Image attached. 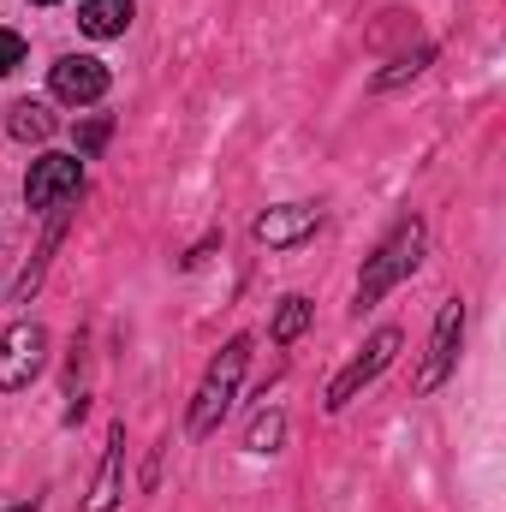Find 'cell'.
Here are the masks:
<instances>
[{
    "label": "cell",
    "mask_w": 506,
    "mask_h": 512,
    "mask_svg": "<svg viewBox=\"0 0 506 512\" xmlns=\"http://www.w3.org/2000/svg\"><path fill=\"white\" fill-rule=\"evenodd\" d=\"M245 364H251V340L239 334V340H227V346H221V358L209 364V376H203V387H197V399H191V435H197V441L221 429L227 405L239 399V382H245Z\"/></svg>",
    "instance_id": "6da1fadb"
},
{
    "label": "cell",
    "mask_w": 506,
    "mask_h": 512,
    "mask_svg": "<svg viewBox=\"0 0 506 512\" xmlns=\"http://www.w3.org/2000/svg\"><path fill=\"white\" fill-rule=\"evenodd\" d=\"M417 256H423V221H405V227H399V233H393V239H387V245L370 256V262H364V280H358V304L370 310L376 298H387V292H393V286H399V280L417 268Z\"/></svg>",
    "instance_id": "7a4b0ae2"
},
{
    "label": "cell",
    "mask_w": 506,
    "mask_h": 512,
    "mask_svg": "<svg viewBox=\"0 0 506 512\" xmlns=\"http://www.w3.org/2000/svg\"><path fill=\"white\" fill-rule=\"evenodd\" d=\"M84 191V161L78 155H42V161H30V173H24V203H30V215H54L66 197H78Z\"/></svg>",
    "instance_id": "3957f363"
},
{
    "label": "cell",
    "mask_w": 506,
    "mask_h": 512,
    "mask_svg": "<svg viewBox=\"0 0 506 512\" xmlns=\"http://www.w3.org/2000/svg\"><path fill=\"white\" fill-rule=\"evenodd\" d=\"M42 364H48V328L42 322H12L6 340H0V387L6 393L30 387L42 376Z\"/></svg>",
    "instance_id": "277c9868"
},
{
    "label": "cell",
    "mask_w": 506,
    "mask_h": 512,
    "mask_svg": "<svg viewBox=\"0 0 506 512\" xmlns=\"http://www.w3.org/2000/svg\"><path fill=\"white\" fill-rule=\"evenodd\" d=\"M459 340H465V304L447 298L441 316H435V334H429V358H423V370H417V393H435V387L453 376V364H459Z\"/></svg>",
    "instance_id": "5b68a950"
},
{
    "label": "cell",
    "mask_w": 506,
    "mask_h": 512,
    "mask_svg": "<svg viewBox=\"0 0 506 512\" xmlns=\"http://www.w3.org/2000/svg\"><path fill=\"white\" fill-rule=\"evenodd\" d=\"M393 352H399V328H381L376 340L364 346V358H352V364L334 376V387H328V411H346V405H352V399H358V393L393 364Z\"/></svg>",
    "instance_id": "8992f818"
},
{
    "label": "cell",
    "mask_w": 506,
    "mask_h": 512,
    "mask_svg": "<svg viewBox=\"0 0 506 512\" xmlns=\"http://www.w3.org/2000/svg\"><path fill=\"white\" fill-rule=\"evenodd\" d=\"M48 90H54L60 102H72V108H90V102L108 96V66L90 60V54H66V60H54Z\"/></svg>",
    "instance_id": "52a82bcc"
},
{
    "label": "cell",
    "mask_w": 506,
    "mask_h": 512,
    "mask_svg": "<svg viewBox=\"0 0 506 512\" xmlns=\"http://www.w3.org/2000/svg\"><path fill=\"white\" fill-rule=\"evenodd\" d=\"M322 227V209H310V203H280V209H268V215H256V245H268V251H292V245H304L310 233Z\"/></svg>",
    "instance_id": "ba28073f"
},
{
    "label": "cell",
    "mask_w": 506,
    "mask_h": 512,
    "mask_svg": "<svg viewBox=\"0 0 506 512\" xmlns=\"http://www.w3.org/2000/svg\"><path fill=\"white\" fill-rule=\"evenodd\" d=\"M120 471H126V423H114V435H108V453H102V471H96V489H90L84 512L120 507Z\"/></svg>",
    "instance_id": "9c48e42d"
},
{
    "label": "cell",
    "mask_w": 506,
    "mask_h": 512,
    "mask_svg": "<svg viewBox=\"0 0 506 512\" xmlns=\"http://www.w3.org/2000/svg\"><path fill=\"white\" fill-rule=\"evenodd\" d=\"M131 18H137V12H131V0H84V6H78V30H84V36H96V42L126 36Z\"/></svg>",
    "instance_id": "30bf717a"
},
{
    "label": "cell",
    "mask_w": 506,
    "mask_h": 512,
    "mask_svg": "<svg viewBox=\"0 0 506 512\" xmlns=\"http://www.w3.org/2000/svg\"><path fill=\"white\" fill-rule=\"evenodd\" d=\"M6 131H12L18 143H48V137H54V114H48L42 102H12Z\"/></svg>",
    "instance_id": "8fae6325"
},
{
    "label": "cell",
    "mask_w": 506,
    "mask_h": 512,
    "mask_svg": "<svg viewBox=\"0 0 506 512\" xmlns=\"http://www.w3.org/2000/svg\"><path fill=\"white\" fill-rule=\"evenodd\" d=\"M304 328H310V298H298V292H292V298H280V310H274V340H280V346H292Z\"/></svg>",
    "instance_id": "7c38bea8"
},
{
    "label": "cell",
    "mask_w": 506,
    "mask_h": 512,
    "mask_svg": "<svg viewBox=\"0 0 506 512\" xmlns=\"http://www.w3.org/2000/svg\"><path fill=\"white\" fill-rule=\"evenodd\" d=\"M429 60H435V48H429V42H423L417 54H399V60H393V66H387V72L376 78V90H399V84H405V78H417Z\"/></svg>",
    "instance_id": "4fadbf2b"
},
{
    "label": "cell",
    "mask_w": 506,
    "mask_h": 512,
    "mask_svg": "<svg viewBox=\"0 0 506 512\" xmlns=\"http://www.w3.org/2000/svg\"><path fill=\"white\" fill-rule=\"evenodd\" d=\"M108 137H114V120H84L78 126V155H96Z\"/></svg>",
    "instance_id": "5bb4252c"
},
{
    "label": "cell",
    "mask_w": 506,
    "mask_h": 512,
    "mask_svg": "<svg viewBox=\"0 0 506 512\" xmlns=\"http://www.w3.org/2000/svg\"><path fill=\"white\" fill-rule=\"evenodd\" d=\"M24 66V36L18 30H0V78H12Z\"/></svg>",
    "instance_id": "9a60e30c"
},
{
    "label": "cell",
    "mask_w": 506,
    "mask_h": 512,
    "mask_svg": "<svg viewBox=\"0 0 506 512\" xmlns=\"http://www.w3.org/2000/svg\"><path fill=\"white\" fill-rule=\"evenodd\" d=\"M274 441H280V417L268 411V417H256V429H251V447H256V453H274Z\"/></svg>",
    "instance_id": "2e32d148"
},
{
    "label": "cell",
    "mask_w": 506,
    "mask_h": 512,
    "mask_svg": "<svg viewBox=\"0 0 506 512\" xmlns=\"http://www.w3.org/2000/svg\"><path fill=\"white\" fill-rule=\"evenodd\" d=\"M6 512H36V501H18V507H6Z\"/></svg>",
    "instance_id": "e0dca14e"
},
{
    "label": "cell",
    "mask_w": 506,
    "mask_h": 512,
    "mask_svg": "<svg viewBox=\"0 0 506 512\" xmlns=\"http://www.w3.org/2000/svg\"><path fill=\"white\" fill-rule=\"evenodd\" d=\"M36 6H54V0H36Z\"/></svg>",
    "instance_id": "ac0fdd59"
}]
</instances>
